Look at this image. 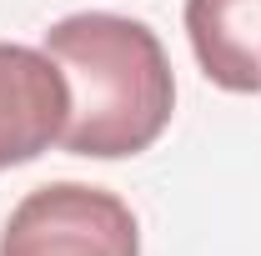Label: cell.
<instances>
[{"label":"cell","instance_id":"cell-1","mask_svg":"<svg viewBox=\"0 0 261 256\" xmlns=\"http://www.w3.org/2000/svg\"><path fill=\"white\" fill-rule=\"evenodd\" d=\"M45 56L70 86L61 146L70 156L121 161L146 151L171 121L176 81L156 31L130 15H65L45 31Z\"/></svg>","mask_w":261,"mask_h":256},{"label":"cell","instance_id":"cell-3","mask_svg":"<svg viewBox=\"0 0 261 256\" xmlns=\"http://www.w3.org/2000/svg\"><path fill=\"white\" fill-rule=\"evenodd\" d=\"M70 116V86L45 50L0 40V171L50 151Z\"/></svg>","mask_w":261,"mask_h":256},{"label":"cell","instance_id":"cell-4","mask_svg":"<svg viewBox=\"0 0 261 256\" xmlns=\"http://www.w3.org/2000/svg\"><path fill=\"white\" fill-rule=\"evenodd\" d=\"M186 35L221 91H261V0H186Z\"/></svg>","mask_w":261,"mask_h":256},{"label":"cell","instance_id":"cell-2","mask_svg":"<svg viewBox=\"0 0 261 256\" xmlns=\"http://www.w3.org/2000/svg\"><path fill=\"white\" fill-rule=\"evenodd\" d=\"M0 256H141V231L116 191L56 181L10 211Z\"/></svg>","mask_w":261,"mask_h":256}]
</instances>
